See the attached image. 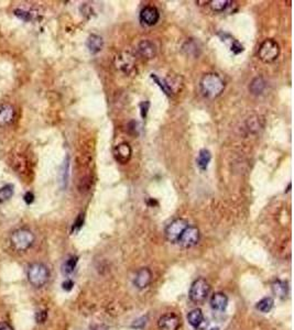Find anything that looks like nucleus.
Instances as JSON below:
<instances>
[{"label": "nucleus", "instance_id": "f257e3e1", "mask_svg": "<svg viewBox=\"0 0 294 330\" xmlns=\"http://www.w3.org/2000/svg\"><path fill=\"white\" fill-rule=\"evenodd\" d=\"M200 88L202 94L204 95L206 98L214 99L220 96L222 91H224L225 83L220 75L210 73L202 77L200 82Z\"/></svg>", "mask_w": 294, "mask_h": 330}, {"label": "nucleus", "instance_id": "f03ea898", "mask_svg": "<svg viewBox=\"0 0 294 330\" xmlns=\"http://www.w3.org/2000/svg\"><path fill=\"white\" fill-rule=\"evenodd\" d=\"M34 235L28 229H18L10 236V245L18 252H24L32 247Z\"/></svg>", "mask_w": 294, "mask_h": 330}, {"label": "nucleus", "instance_id": "7ed1b4c3", "mask_svg": "<svg viewBox=\"0 0 294 330\" xmlns=\"http://www.w3.org/2000/svg\"><path fill=\"white\" fill-rule=\"evenodd\" d=\"M28 280L34 287H42L50 278L49 268L42 263H32L28 267Z\"/></svg>", "mask_w": 294, "mask_h": 330}, {"label": "nucleus", "instance_id": "20e7f679", "mask_svg": "<svg viewBox=\"0 0 294 330\" xmlns=\"http://www.w3.org/2000/svg\"><path fill=\"white\" fill-rule=\"evenodd\" d=\"M210 292L211 285L209 282H207L205 278H197V280L192 283L189 292V297L193 303L202 304L209 297Z\"/></svg>", "mask_w": 294, "mask_h": 330}, {"label": "nucleus", "instance_id": "39448f33", "mask_svg": "<svg viewBox=\"0 0 294 330\" xmlns=\"http://www.w3.org/2000/svg\"><path fill=\"white\" fill-rule=\"evenodd\" d=\"M279 54H280V47L272 39H267L266 41H263L258 51V57L263 63L275 62Z\"/></svg>", "mask_w": 294, "mask_h": 330}, {"label": "nucleus", "instance_id": "423d86ee", "mask_svg": "<svg viewBox=\"0 0 294 330\" xmlns=\"http://www.w3.org/2000/svg\"><path fill=\"white\" fill-rule=\"evenodd\" d=\"M189 223L184 219H175L165 228V238L171 243H177Z\"/></svg>", "mask_w": 294, "mask_h": 330}, {"label": "nucleus", "instance_id": "0eeeda50", "mask_svg": "<svg viewBox=\"0 0 294 330\" xmlns=\"http://www.w3.org/2000/svg\"><path fill=\"white\" fill-rule=\"evenodd\" d=\"M200 241V230L197 229L196 227L193 226H189L184 230V232L182 233V236L179 240V245L182 248L189 249L196 246Z\"/></svg>", "mask_w": 294, "mask_h": 330}, {"label": "nucleus", "instance_id": "6e6552de", "mask_svg": "<svg viewBox=\"0 0 294 330\" xmlns=\"http://www.w3.org/2000/svg\"><path fill=\"white\" fill-rule=\"evenodd\" d=\"M181 325V319L173 313L162 315L159 318L158 327L160 330H177Z\"/></svg>", "mask_w": 294, "mask_h": 330}, {"label": "nucleus", "instance_id": "1a4fd4ad", "mask_svg": "<svg viewBox=\"0 0 294 330\" xmlns=\"http://www.w3.org/2000/svg\"><path fill=\"white\" fill-rule=\"evenodd\" d=\"M160 19L159 10L153 6H147L140 12V21L147 27L156 24Z\"/></svg>", "mask_w": 294, "mask_h": 330}, {"label": "nucleus", "instance_id": "9d476101", "mask_svg": "<svg viewBox=\"0 0 294 330\" xmlns=\"http://www.w3.org/2000/svg\"><path fill=\"white\" fill-rule=\"evenodd\" d=\"M16 118V109L12 105L0 104V127H7L13 123Z\"/></svg>", "mask_w": 294, "mask_h": 330}, {"label": "nucleus", "instance_id": "9b49d317", "mask_svg": "<svg viewBox=\"0 0 294 330\" xmlns=\"http://www.w3.org/2000/svg\"><path fill=\"white\" fill-rule=\"evenodd\" d=\"M152 280V273L148 267H141L140 270L136 273L134 284L138 289H144L150 285Z\"/></svg>", "mask_w": 294, "mask_h": 330}, {"label": "nucleus", "instance_id": "f8f14e48", "mask_svg": "<svg viewBox=\"0 0 294 330\" xmlns=\"http://www.w3.org/2000/svg\"><path fill=\"white\" fill-rule=\"evenodd\" d=\"M133 151L128 143H120L115 148V157L119 163L126 164L130 160Z\"/></svg>", "mask_w": 294, "mask_h": 330}, {"label": "nucleus", "instance_id": "ddd939ff", "mask_svg": "<svg viewBox=\"0 0 294 330\" xmlns=\"http://www.w3.org/2000/svg\"><path fill=\"white\" fill-rule=\"evenodd\" d=\"M227 305H228V297L226 296V294L221 292H217L215 294H213V296L211 298V306L214 311L224 312Z\"/></svg>", "mask_w": 294, "mask_h": 330}, {"label": "nucleus", "instance_id": "4468645a", "mask_svg": "<svg viewBox=\"0 0 294 330\" xmlns=\"http://www.w3.org/2000/svg\"><path fill=\"white\" fill-rule=\"evenodd\" d=\"M138 51L141 57L147 60H151L155 57L156 48L149 40H144L138 45Z\"/></svg>", "mask_w": 294, "mask_h": 330}, {"label": "nucleus", "instance_id": "2eb2a0df", "mask_svg": "<svg viewBox=\"0 0 294 330\" xmlns=\"http://www.w3.org/2000/svg\"><path fill=\"white\" fill-rule=\"evenodd\" d=\"M86 45H87V49L92 54L98 53L100 52L101 49H103V38L97 34H90L87 39V42H86Z\"/></svg>", "mask_w": 294, "mask_h": 330}, {"label": "nucleus", "instance_id": "dca6fc26", "mask_svg": "<svg viewBox=\"0 0 294 330\" xmlns=\"http://www.w3.org/2000/svg\"><path fill=\"white\" fill-rule=\"evenodd\" d=\"M187 321L190 325L194 328H200L202 324L204 323V315L200 308L192 309V311L187 314Z\"/></svg>", "mask_w": 294, "mask_h": 330}, {"label": "nucleus", "instance_id": "f3484780", "mask_svg": "<svg viewBox=\"0 0 294 330\" xmlns=\"http://www.w3.org/2000/svg\"><path fill=\"white\" fill-rule=\"evenodd\" d=\"M272 288V293L275 294V295L279 298H286L289 294V286H288V283L285 281H281V280H277L272 283L271 285Z\"/></svg>", "mask_w": 294, "mask_h": 330}, {"label": "nucleus", "instance_id": "a211bd4d", "mask_svg": "<svg viewBox=\"0 0 294 330\" xmlns=\"http://www.w3.org/2000/svg\"><path fill=\"white\" fill-rule=\"evenodd\" d=\"M69 175H70V160L69 156L64 160L62 166L60 169V174H59V182L61 185V189H67L68 183H69Z\"/></svg>", "mask_w": 294, "mask_h": 330}, {"label": "nucleus", "instance_id": "6ab92c4d", "mask_svg": "<svg viewBox=\"0 0 294 330\" xmlns=\"http://www.w3.org/2000/svg\"><path fill=\"white\" fill-rule=\"evenodd\" d=\"M220 35L221 37L222 41H224L228 45V47H229L230 51L234 54H239V53L242 52V51H244V47H242V45L237 41V40H235L234 38L230 37L229 34L224 33V34H220Z\"/></svg>", "mask_w": 294, "mask_h": 330}, {"label": "nucleus", "instance_id": "aec40b11", "mask_svg": "<svg viewBox=\"0 0 294 330\" xmlns=\"http://www.w3.org/2000/svg\"><path fill=\"white\" fill-rule=\"evenodd\" d=\"M211 160H212L211 152L209 150H206V149H203V150L200 151L199 157H197V160H196L197 166L200 167L201 171L204 172V171L207 170V167H209Z\"/></svg>", "mask_w": 294, "mask_h": 330}, {"label": "nucleus", "instance_id": "412c9836", "mask_svg": "<svg viewBox=\"0 0 294 330\" xmlns=\"http://www.w3.org/2000/svg\"><path fill=\"white\" fill-rule=\"evenodd\" d=\"M266 88V80L262 77H256L249 85V90L252 95H261Z\"/></svg>", "mask_w": 294, "mask_h": 330}, {"label": "nucleus", "instance_id": "4be33fe9", "mask_svg": "<svg viewBox=\"0 0 294 330\" xmlns=\"http://www.w3.org/2000/svg\"><path fill=\"white\" fill-rule=\"evenodd\" d=\"M273 305H275V302H273V299L271 297H265V298H262L261 301L257 303L256 307L258 311L266 314L271 311V309L273 308Z\"/></svg>", "mask_w": 294, "mask_h": 330}, {"label": "nucleus", "instance_id": "5701e85b", "mask_svg": "<svg viewBox=\"0 0 294 330\" xmlns=\"http://www.w3.org/2000/svg\"><path fill=\"white\" fill-rule=\"evenodd\" d=\"M230 3L231 1L229 0H213V1H210V6L213 11L222 12L230 6Z\"/></svg>", "mask_w": 294, "mask_h": 330}, {"label": "nucleus", "instance_id": "b1692460", "mask_svg": "<svg viewBox=\"0 0 294 330\" xmlns=\"http://www.w3.org/2000/svg\"><path fill=\"white\" fill-rule=\"evenodd\" d=\"M13 195V186L12 185H4L0 189V202H4L9 200Z\"/></svg>", "mask_w": 294, "mask_h": 330}, {"label": "nucleus", "instance_id": "393cba45", "mask_svg": "<svg viewBox=\"0 0 294 330\" xmlns=\"http://www.w3.org/2000/svg\"><path fill=\"white\" fill-rule=\"evenodd\" d=\"M78 261V258L77 257H71L69 260H67V262L64 263L63 265V272L65 274H71L76 267V264H77Z\"/></svg>", "mask_w": 294, "mask_h": 330}, {"label": "nucleus", "instance_id": "a878e982", "mask_svg": "<svg viewBox=\"0 0 294 330\" xmlns=\"http://www.w3.org/2000/svg\"><path fill=\"white\" fill-rule=\"evenodd\" d=\"M151 78L153 79L154 82L156 83V85H158L159 87H160L162 90L164 91V94L170 95V94L172 93V89H171V87L169 86V84H166V83L164 82V80H161L155 74H152V75H151Z\"/></svg>", "mask_w": 294, "mask_h": 330}, {"label": "nucleus", "instance_id": "bb28decb", "mask_svg": "<svg viewBox=\"0 0 294 330\" xmlns=\"http://www.w3.org/2000/svg\"><path fill=\"white\" fill-rule=\"evenodd\" d=\"M147 321H148V317H141L139 319H137V321L134 322V324L131 325V328H136V329H143L145 326H146V324H147Z\"/></svg>", "mask_w": 294, "mask_h": 330}, {"label": "nucleus", "instance_id": "cd10ccee", "mask_svg": "<svg viewBox=\"0 0 294 330\" xmlns=\"http://www.w3.org/2000/svg\"><path fill=\"white\" fill-rule=\"evenodd\" d=\"M48 318V313L47 311H39L38 313H35V321L39 324H43L45 323Z\"/></svg>", "mask_w": 294, "mask_h": 330}, {"label": "nucleus", "instance_id": "c85d7f7f", "mask_svg": "<svg viewBox=\"0 0 294 330\" xmlns=\"http://www.w3.org/2000/svg\"><path fill=\"white\" fill-rule=\"evenodd\" d=\"M14 13H16V16L18 18L24 20V21H29V20L31 19V13L28 11H23V10H16Z\"/></svg>", "mask_w": 294, "mask_h": 330}, {"label": "nucleus", "instance_id": "c756f323", "mask_svg": "<svg viewBox=\"0 0 294 330\" xmlns=\"http://www.w3.org/2000/svg\"><path fill=\"white\" fill-rule=\"evenodd\" d=\"M83 223H84V215H79V216L77 217V219H76V221L74 222L72 231H73V232L78 231V230L80 229V228H82Z\"/></svg>", "mask_w": 294, "mask_h": 330}, {"label": "nucleus", "instance_id": "7c9ffc66", "mask_svg": "<svg viewBox=\"0 0 294 330\" xmlns=\"http://www.w3.org/2000/svg\"><path fill=\"white\" fill-rule=\"evenodd\" d=\"M149 106H150V103H149V101H145V103H141V104H140L141 116H143V118H146L147 113H148V109H149Z\"/></svg>", "mask_w": 294, "mask_h": 330}, {"label": "nucleus", "instance_id": "2f4dec72", "mask_svg": "<svg viewBox=\"0 0 294 330\" xmlns=\"http://www.w3.org/2000/svg\"><path fill=\"white\" fill-rule=\"evenodd\" d=\"M73 286H74V283L71 280L64 281L62 284V287H63V289H65V291H71V289L73 288Z\"/></svg>", "mask_w": 294, "mask_h": 330}, {"label": "nucleus", "instance_id": "473e14b6", "mask_svg": "<svg viewBox=\"0 0 294 330\" xmlns=\"http://www.w3.org/2000/svg\"><path fill=\"white\" fill-rule=\"evenodd\" d=\"M33 200H34V196H33V194H32V193L28 192L27 194L24 195V201L27 202V204H32Z\"/></svg>", "mask_w": 294, "mask_h": 330}, {"label": "nucleus", "instance_id": "72a5a7b5", "mask_svg": "<svg viewBox=\"0 0 294 330\" xmlns=\"http://www.w3.org/2000/svg\"><path fill=\"white\" fill-rule=\"evenodd\" d=\"M0 330H13V328L7 323H0Z\"/></svg>", "mask_w": 294, "mask_h": 330}, {"label": "nucleus", "instance_id": "f704fd0d", "mask_svg": "<svg viewBox=\"0 0 294 330\" xmlns=\"http://www.w3.org/2000/svg\"><path fill=\"white\" fill-rule=\"evenodd\" d=\"M92 330H108V328L105 326V325H96V326L93 327Z\"/></svg>", "mask_w": 294, "mask_h": 330}, {"label": "nucleus", "instance_id": "c9c22d12", "mask_svg": "<svg viewBox=\"0 0 294 330\" xmlns=\"http://www.w3.org/2000/svg\"><path fill=\"white\" fill-rule=\"evenodd\" d=\"M211 330H220L219 328H213V329H211Z\"/></svg>", "mask_w": 294, "mask_h": 330}]
</instances>
